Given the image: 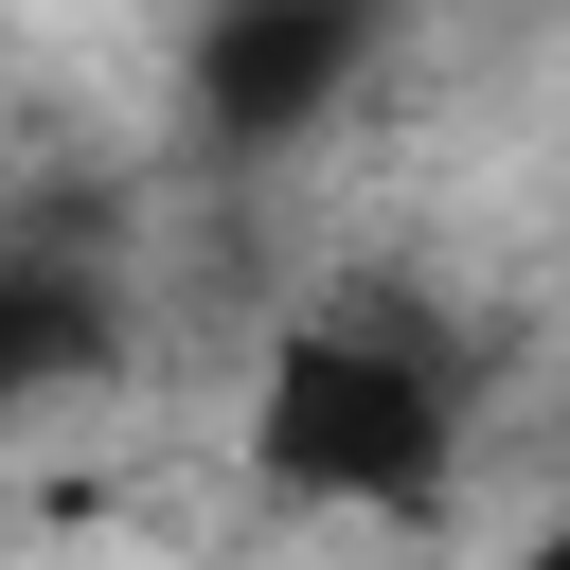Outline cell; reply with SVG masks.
I'll return each mask as SVG.
<instances>
[{"label": "cell", "instance_id": "1", "mask_svg": "<svg viewBox=\"0 0 570 570\" xmlns=\"http://www.w3.org/2000/svg\"><path fill=\"white\" fill-rule=\"evenodd\" d=\"M249 463L303 517H445L463 463V356L392 285H321L249 374Z\"/></svg>", "mask_w": 570, "mask_h": 570}, {"label": "cell", "instance_id": "2", "mask_svg": "<svg viewBox=\"0 0 570 570\" xmlns=\"http://www.w3.org/2000/svg\"><path fill=\"white\" fill-rule=\"evenodd\" d=\"M392 0H214L196 18V125L214 142H303L356 71H374Z\"/></svg>", "mask_w": 570, "mask_h": 570}, {"label": "cell", "instance_id": "3", "mask_svg": "<svg viewBox=\"0 0 570 570\" xmlns=\"http://www.w3.org/2000/svg\"><path fill=\"white\" fill-rule=\"evenodd\" d=\"M107 285L71 267V249H0V410H36V392H71V374H107Z\"/></svg>", "mask_w": 570, "mask_h": 570}, {"label": "cell", "instance_id": "4", "mask_svg": "<svg viewBox=\"0 0 570 570\" xmlns=\"http://www.w3.org/2000/svg\"><path fill=\"white\" fill-rule=\"evenodd\" d=\"M517 570H570V517H534V534H517Z\"/></svg>", "mask_w": 570, "mask_h": 570}]
</instances>
